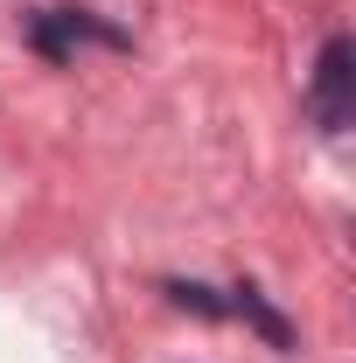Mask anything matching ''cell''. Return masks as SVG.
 <instances>
[{
    "label": "cell",
    "mask_w": 356,
    "mask_h": 363,
    "mask_svg": "<svg viewBox=\"0 0 356 363\" xmlns=\"http://www.w3.org/2000/svg\"><path fill=\"white\" fill-rule=\"evenodd\" d=\"M308 105H314V119H321V133H343L356 119V43L350 35H328V43H321Z\"/></svg>",
    "instance_id": "obj_1"
},
{
    "label": "cell",
    "mask_w": 356,
    "mask_h": 363,
    "mask_svg": "<svg viewBox=\"0 0 356 363\" xmlns=\"http://www.w3.org/2000/svg\"><path fill=\"white\" fill-rule=\"evenodd\" d=\"M223 308L245 321V328H252V335H259L266 350H279V357L294 350V321L279 315V308H272V301L259 294V286H252V279H245V286H230V301H223Z\"/></svg>",
    "instance_id": "obj_2"
},
{
    "label": "cell",
    "mask_w": 356,
    "mask_h": 363,
    "mask_svg": "<svg viewBox=\"0 0 356 363\" xmlns=\"http://www.w3.org/2000/svg\"><path fill=\"white\" fill-rule=\"evenodd\" d=\"M168 301H175V308H196L203 321H223V315H230L217 294H210V286H196V279H168Z\"/></svg>",
    "instance_id": "obj_3"
}]
</instances>
